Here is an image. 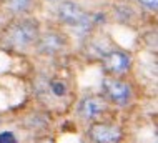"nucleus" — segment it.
Listing matches in <instances>:
<instances>
[{"label": "nucleus", "mask_w": 158, "mask_h": 143, "mask_svg": "<svg viewBox=\"0 0 158 143\" xmlns=\"http://www.w3.org/2000/svg\"><path fill=\"white\" fill-rule=\"evenodd\" d=\"M38 143H53L52 140H50V138H44V140H40Z\"/></svg>", "instance_id": "12"}, {"label": "nucleus", "mask_w": 158, "mask_h": 143, "mask_svg": "<svg viewBox=\"0 0 158 143\" xmlns=\"http://www.w3.org/2000/svg\"><path fill=\"white\" fill-rule=\"evenodd\" d=\"M7 43L15 48H25L38 38V27L33 20H20L7 28Z\"/></svg>", "instance_id": "1"}, {"label": "nucleus", "mask_w": 158, "mask_h": 143, "mask_svg": "<svg viewBox=\"0 0 158 143\" xmlns=\"http://www.w3.org/2000/svg\"><path fill=\"white\" fill-rule=\"evenodd\" d=\"M130 63L131 60L130 57L125 53V52H120V50H113V52H108V53L103 57V65L108 72L112 73H123L130 68Z\"/></svg>", "instance_id": "5"}, {"label": "nucleus", "mask_w": 158, "mask_h": 143, "mask_svg": "<svg viewBox=\"0 0 158 143\" xmlns=\"http://www.w3.org/2000/svg\"><path fill=\"white\" fill-rule=\"evenodd\" d=\"M140 2L143 5H147L148 8H153V10H156V7H158V0H140Z\"/></svg>", "instance_id": "11"}, {"label": "nucleus", "mask_w": 158, "mask_h": 143, "mask_svg": "<svg viewBox=\"0 0 158 143\" xmlns=\"http://www.w3.org/2000/svg\"><path fill=\"white\" fill-rule=\"evenodd\" d=\"M0 143H17V138L12 132H3L0 133Z\"/></svg>", "instance_id": "10"}, {"label": "nucleus", "mask_w": 158, "mask_h": 143, "mask_svg": "<svg viewBox=\"0 0 158 143\" xmlns=\"http://www.w3.org/2000/svg\"><path fill=\"white\" fill-rule=\"evenodd\" d=\"M88 133L93 143H118L122 140V130L110 123H93Z\"/></svg>", "instance_id": "4"}, {"label": "nucleus", "mask_w": 158, "mask_h": 143, "mask_svg": "<svg viewBox=\"0 0 158 143\" xmlns=\"http://www.w3.org/2000/svg\"><path fill=\"white\" fill-rule=\"evenodd\" d=\"M63 47H65V40H63V37L58 35V33H47V35L40 37V42H38L40 52L48 53V55L60 52Z\"/></svg>", "instance_id": "7"}, {"label": "nucleus", "mask_w": 158, "mask_h": 143, "mask_svg": "<svg viewBox=\"0 0 158 143\" xmlns=\"http://www.w3.org/2000/svg\"><path fill=\"white\" fill-rule=\"evenodd\" d=\"M5 5L8 10L15 12V14H22L30 8L32 0H5Z\"/></svg>", "instance_id": "8"}, {"label": "nucleus", "mask_w": 158, "mask_h": 143, "mask_svg": "<svg viewBox=\"0 0 158 143\" xmlns=\"http://www.w3.org/2000/svg\"><path fill=\"white\" fill-rule=\"evenodd\" d=\"M58 19L72 27L83 28L88 23V15L73 2H62L58 7Z\"/></svg>", "instance_id": "2"}, {"label": "nucleus", "mask_w": 158, "mask_h": 143, "mask_svg": "<svg viewBox=\"0 0 158 143\" xmlns=\"http://www.w3.org/2000/svg\"><path fill=\"white\" fill-rule=\"evenodd\" d=\"M103 110H105V103L102 98H98V97H87V98H83L82 103H80V108H78V111H80V116L85 120H95L98 118L102 113H103Z\"/></svg>", "instance_id": "6"}, {"label": "nucleus", "mask_w": 158, "mask_h": 143, "mask_svg": "<svg viewBox=\"0 0 158 143\" xmlns=\"http://www.w3.org/2000/svg\"><path fill=\"white\" fill-rule=\"evenodd\" d=\"M52 92H53V95H57V97H63V95L67 93V86H65V83H62V82H52Z\"/></svg>", "instance_id": "9"}, {"label": "nucleus", "mask_w": 158, "mask_h": 143, "mask_svg": "<svg viewBox=\"0 0 158 143\" xmlns=\"http://www.w3.org/2000/svg\"><path fill=\"white\" fill-rule=\"evenodd\" d=\"M103 90L106 97L117 105H127L131 98V90L125 82H120L117 78H105L103 80Z\"/></svg>", "instance_id": "3"}]
</instances>
